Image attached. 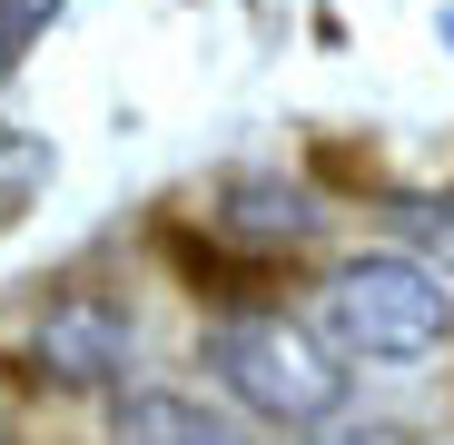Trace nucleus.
I'll return each mask as SVG.
<instances>
[{"label":"nucleus","mask_w":454,"mask_h":445,"mask_svg":"<svg viewBox=\"0 0 454 445\" xmlns=\"http://www.w3.org/2000/svg\"><path fill=\"white\" fill-rule=\"evenodd\" d=\"M50 139L40 129H0V228H11V218H30V198L50 188Z\"/></svg>","instance_id":"6"},{"label":"nucleus","mask_w":454,"mask_h":445,"mask_svg":"<svg viewBox=\"0 0 454 445\" xmlns=\"http://www.w3.org/2000/svg\"><path fill=\"white\" fill-rule=\"evenodd\" d=\"M207 377L238 396L247 416H267V425H326L346 406V356L317 327H296L286 307L217 317L207 327Z\"/></svg>","instance_id":"2"},{"label":"nucleus","mask_w":454,"mask_h":445,"mask_svg":"<svg viewBox=\"0 0 454 445\" xmlns=\"http://www.w3.org/2000/svg\"><path fill=\"white\" fill-rule=\"evenodd\" d=\"M217 228L247 238V248H307V238H317V198H307V188H267V179H247V188L217 198Z\"/></svg>","instance_id":"5"},{"label":"nucleus","mask_w":454,"mask_h":445,"mask_svg":"<svg viewBox=\"0 0 454 445\" xmlns=\"http://www.w3.org/2000/svg\"><path fill=\"white\" fill-rule=\"evenodd\" d=\"M296 445H375V435H296Z\"/></svg>","instance_id":"9"},{"label":"nucleus","mask_w":454,"mask_h":445,"mask_svg":"<svg viewBox=\"0 0 454 445\" xmlns=\"http://www.w3.org/2000/svg\"><path fill=\"white\" fill-rule=\"evenodd\" d=\"M59 11H69V0H0V80H11V69L30 60V40H40Z\"/></svg>","instance_id":"7"},{"label":"nucleus","mask_w":454,"mask_h":445,"mask_svg":"<svg viewBox=\"0 0 454 445\" xmlns=\"http://www.w3.org/2000/svg\"><path fill=\"white\" fill-rule=\"evenodd\" d=\"M129 346H138V327H129L119 297H59V307H40V327H30V377L99 396V386L129 377Z\"/></svg>","instance_id":"3"},{"label":"nucleus","mask_w":454,"mask_h":445,"mask_svg":"<svg viewBox=\"0 0 454 445\" xmlns=\"http://www.w3.org/2000/svg\"><path fill=\"white\" fill-rule=\"evenodd\" d=\"M405 238H415V258H434V267L454 277V198H425V208H405Z\"/></svg>","instance_id":"8"},{"label":"nucleus","mask_w":454,"mask_h":445,"mask_svg":"<svg viewBox=\"0 0 454 445\" xmlns=\"http://www.w3.org/2000/svg\"><path fill=\"white\" fill-rule=\"evenodd\" d=\"M326 346L356 366H425L454 346V277L415 248H375L326 277Z\"/></svg>","instance_id":"1"},{"label":"nucleus","mask_w":454,"mask_h":445,"mask_svg":"<svg viewBox=\"0 0 454 445\" xmlns=\"http://www.w3.org/2000/svg\"><path fill=\"white\" fill-rule=\"evenodd\" d=\"M119 445H257V435L227 406H198L178 386H138V396H119Z\"/></svg>","instance_id":"4"}]
</instances>
